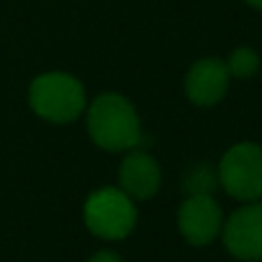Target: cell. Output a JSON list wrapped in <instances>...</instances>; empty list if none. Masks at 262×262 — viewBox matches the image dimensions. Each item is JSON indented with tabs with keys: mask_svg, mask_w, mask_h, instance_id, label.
Masks as SVG:
<instances>
[{
	"mask_svg": "<svg viewBox=\"0 0 262 262\" xmlns=\"http://www.w3.org/2000/svg\"><path fill=\"white\" fill-rule=\"evenodd\" d=\"M86 128L95 146L128 154L142 144V123L135 104L121 93H102L86 107Z\"/></svg>",
	"mask_w": 262,
	"mask_h": 262,
	"instance_id": "6da1fadb",
	"label": "cell"
},
{
	"mask_svg": "<svg viewBox=\"0 0 262 262\" xmlns=\"http://www.w3.org/2000/svg\"><path fill=\"white\" fill-rule=\"evenodd\" d=\"M221 204L213 195H186L177 213V225L181 237L193 246H209L223 232Z\"/></svg>",
	"mask_w": 262,
	"mask_h": 262,
	"instance_id": "8992f818",
	"label": "cell"
},
{
	"mask_svg": "<svg viewBox=\"0 0 262 262\" xmlns=\"http://www.w3.org/2000/svg\"><path fill=\"white\" fill-rule=\"evenodd\" d=\"M244 3H246V5H251L253 10H260L262 12V0H244Z\"/></svg>",
	"mask_w": 262,
	"mask_h": 262,
	"instance_id": "7c38bea8",
	"label": "cell"
},
{
	"mask_svg": "<svg viewBox=\"0 0 262 262\" xmlns=\"http://www.w3.org/2000/svg\"><path fill=\"white\" fill-rule=\"evenodd\" d=\"M223 244L228 253L244 262L262 260V200L244 202L223 223Z\"/></svg>",
	"mask_w": 262,
	"mask_h": 262,
	"instance_id": "5b68a950",
	"label": "cell"
},
{
	"mask_svg": "<svg viewBox=\"0 0 262 262\" xmlns=\"http://www.w3.org/2000/svg\"><path fill=\"white\" fill-rule=\"evenodd\" d=\"M163 172L158 160L142 148L128 151L119 167V188L128 193L135 202L151 200L160 190Z\"/></svg>",
	"mask_w": 262,
	"mask_h": 262,
	"instance_id": "ba28073f",
	"label": "cell"
},
{
	"mask_svg": "<svg viewBox=\"0 0 262 262\" xmlns=\"http://www.w3.org/2000/svg\"><path fill=\"white\" fill-rule=\"evenodd\" d=\"M228 72L232 79H251L253 74L260 70V56L251 47H237L225 60Z\"/></svg>",
	"mask_w": 262,
	"mask_h": 262,
	"instance_id": "30bf717a",
	"label": "cell"
},
{
	"mask_svg": "<svg viewBox=\"0 0 262 262\" xmlns=\"http://www.w3.org/2000/svg\"><path fill=\"white\" fill-rule=\"evenodd\" d=\"M218 183L230 198L239 202L262 200V146L255 142H239L223 154L216 167Z\"/></svg>",
	"mask_w": 262,
	"mask_h": 262,
	"instance_id": "277c9868",
	"label": "cell"
},
{
	"mask_svg": "<svg viewBox=\"0 0 262 262\" xmlns=\"http://www.w3.org/2000/svg\"><path fill=\"white\" fill-rule=\"evenodd\" d=\"M84 223L91 234L104 242H121L137 225V207L128 193L104 186L89 195L84 204Z\"/></svg>",
	"mask_w": 262,
	"mask_h": 262,
	"instance_id": "3957f363",
	"label": "cell"
},
{
	"mask_svg": "<svg viewBox=\"0 0 262 262\" xmlns=\"http://www.w3.org/2000/svg\"><path fill=\"white\" fill-rule=\"evenodd\" d=\"M218 172L211 165H195L193 169H188L186 179H183V188L186 195H213V190L218 188Z\"/></svg>",
	"mask_w": 262,
	"mask_h": 262,
	"instance_id": "9c48e42d",
	"label": "cell"
},
{
	"mask_svg": "<svg viewBox=\"0 0 262 262\" xmlns=\"http://www.w3.org/2000/svg\"><path fill=\"white\" fill-rule=\"evenodd\" d=\"M28 102L40 119L58 125L77 121L89 107L84 84L74 74L60 70L42 72L30 81Z\"/></svg>",
	"mask_w": 262,
	"mask_h": 262,
	"instance_id": "7a4b0ae2",
	"label": "cell"
},
{
	"mask_svg": "<svg viewBox=\"0 0 262 262\" xmlns=\"http://www.w3.org/2000/svg\"><path fill=\"white\" fill-rule=\"evenodd\" d=\"M86 262H123V260H121L119 253L109 251V248H102V251H95Z\"/></svg>",
	"mask_w": 262,
	"mask_h": 262,
	"instance_id": "8fae6325",
	"label": "cell"
},
{
	"mask_svg": "<svg viewBox=\"0 0 262 262\" xmlns=\"http://www.w3.org/2000/svg\"><path fill=\"white\" fill-rule=\"evenodd\" d=\"M230 72L225 60L216 58V56H207L200 58L190 65L183 79V89L186 95L193 104L198 107H213L218 104L230 89Z\"/></svg>",
	"mask_w": 262,
	"mask_h": 262,
	"instance_id": "52a82bcc",
	"label": "cell"
}]
</instances>
